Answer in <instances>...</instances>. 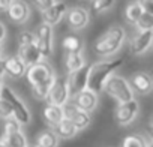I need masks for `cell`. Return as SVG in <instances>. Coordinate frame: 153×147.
<instances>
[{"label":"cell","mask_w":153,"mask_h":147,"mask_svg":"<svg viewBox=\"0 0 153 147\" xmlns=\"http://www.w3.org/2000/svg\"><path fill=\"white\" fill-rule=\"evenodd\" d=\"M126 42V30L122 26H111L93 44V53L99 57H110L116 54Z\"/></svg>","instance_id":"obj_2"},{"label":"cell","mask_w":153,"mask_h":147,"mask_svg":"<svg viewBox=\"0 0 153 147\" xmlns=\"http://www.w3.org/2000/svg\"><path fill=\"white\" fill-rule=\"evenodd\" d=\"M53 132L57 135L59 140H60V138L69 140V138H74L76 134H78V131L75 129V126H74L69 120H66V119H63L59 125H56V126L53 128Z\"/></svg>","instance_id":"obj_23"},{"label":"cell","mask_w":153,"mask_h":147,"mask_svg":"<svg viewBox=\"0 0 153 147\" xmlns=\"http://www.w3.org/2000/svg\"><path fill=\"white\" fill-rule=\"evenodd\" d=\"M89 69L90 65L86 63L83 68L76 69L74 72H69L66 75V84H68V92H69V99H72L75 95L87 89V77H89Z\"/></svg>","instance_id":"obj_7"},{"label":"cell","mask_w":153,"mask_h":147,"mask_svg":"<svg viewBox=\"0 0 153 147\" xmlns=\"http://www.w3.org/2000/svg\"><path fill=\"white\" fill-rule=\"evenodd\" d=\"M53 83H54V80H51V81H47V83H42V84H39V86L32 87V93H33V96H35L36 99H39V101H47V98H48V93H50V90H51Z\"/></svg>","instance_id":"obj_28"},{"label":"cell","mask_w":153,"mask_h":147,"mask_svg":"<svg viewBox=\"0 0 153 147\" xmlns=\"http://www.w3.org/2000/svg\"><path fill=\"white\" fill-rule=\"evenodd\" d=\"M62 113H63V119L69 120V122L75 126V129L78 131V132L83 131V129H86V128L90 125V122H92L90 114H87V113L78 110L71 101L66 102V104L62 107Z\"/></svg>","instance_id":"obj_9"},{"label":"cell","mask_w":153,"mask_h":147,"mask_svg":"<svg viewBox=\"0 0 153 147\" xmlns=\"http://www.w3.org/2000/svg\"><path fill=\"white\" fill-rule=\"evenodd\" d=\"M35 35V45L38 48V51L41 53L42 59L47 60L48 57L53 56L54 53V33H53V27L47 26V24H39Z\"/></svg>","instance_id":"obj_6"},{"label":"cell","mask_w":153,"mask_h":147,"mask_svg":"<svg viewBox=\"0 0 153 147\" xmlns=\"http://www.w3.org/2000/svg\"><path fill=\"white\" fill-rule=\"evenodd\" d=\"M66 12H68V5L65 2H56L54 0V5L51 8H48L45 12H42L44 24H47L50 27L59 24L66 17Z\"/></svg>","instance_id":"obj_15"},{"label":"cell","mask_w":153,"mask_h":147,"mask_svg":"<svg viewBox=\"0 0 153 147\" xmlns=\"http://www.w3.org/2000/svg\"><path fill=\"white\" fill-rule=\"evenodd\" d=\"M138 113H140V104L137 99H132L129 102L119 104L116 108L114 117L120 126H128L138 117Z\"/></svg>","instance_id":"obj_10"},{"label":"cell","mask_w":153,"mask_h":147,"mask_svg":"<svg viewBox=\"0 0 153 147\" xmlns=\"http://www.w3.org/2000/svg\"><path fill=\"white\" fill-rule=\"evenodd\" d=\"M29 147H35V146H29Z\"/></svg>","instance_id":"obj_40"},{"label":"cell","mask_w":153,"mask_h":147,"mask_svg":"<svg viewBox=\"0 0 153 147\" xmlns=\"http://www.w3.org/2000/svg\"><path fill=\"white\" fill-rule=\"evenodd\" d=\"M0 59H3V45L0 44Z\"/></svg>","instance_id":"obj_37"},{"label":"cell","mask_w":153,"mask_h":147,"mask_svg":"<svg viewBox=\"0 0 153 147\" xmlns=\"http://www.w3.org/2000/svg\"><path fill=\"white\" fill-rule=\"evenodd\" d=\"M69 92H68V84H66V75H56L54 83L51 86V90L48 93L47 102L48 105L54 107H63L66 102H69Z\"/></svg>","instance_id":"obj_8"},{"label":"cell","mask_w":153,"mask_h":147,"mask_svg":"<svg viewBox=\"0 0 153 147\" xmlns=\"http://www.w3.org/2000/svg\"><path fill=\"white\" fill-rule=\"evenodd\" d=\"M2 89H3V83H0V95H2Z\"/></svg>","instance_id":"obj_39"},{"label":"cell","mask_w":153,"mask_h":147,"mask_svg":"<svg viewBox=\"0 0 153 147\" xmlns=\"http://www.w3.org/2000/svg\"><path fill=\"white\" fill-rule=\"evenodd\" d=\"M104 92L108 96H111L117 104H125V102L135 99L128 80L122 75H117V74H114V75L108 78V81L104 86Z\"/></svg>","instance_id":"obj_3"},{"label":"cell","mask_w":153,"mask_h":147,"mask_svg":"<svg viewBox=\"0 0 153 147\" xmlns=\"http://www.w3.org/2000/svg\"><path fill=\"white\" fill-rule=\"evenodd\" d=\"M71 102H72L76 108H78V110H81V111H84V113H87V114H92V113L96 110L98 104H99V96L86 89V90L80 92L78 95H75V96L71 99Z\"/></svg>","instance_id":"obj_12"},{"label":"cell","mask_w":153,"mask_h":147,"mask_svg":"<svg viewBox=\"0 0 153 147\" xmlns=\"http://www.w3.org/2000/svg\"><path fill=\"white\" fill-rule=\"evenodd\" d=\"M5 62V74L11 78H21L24 77V74L27 71V66L17 57V56H11V57H3Z\"/></svg>","instance_id":"obj_18"},{"label":"cell","mask_w":153,"mask_h":147,"mask_svg":"<svg viewBox=\"0 0 153 147\" xmlns=\"http://www.w3.org/2000/svg\"><path fill=\"white\" fill-rule=\"evenodd\" d=\"M5 39H6V26L0 21V44H3Z\"/></svg>","instance_id":"obj_35"},{"label":"cell","mask_w":153,"mask_h":147,"mask_svg":"<svg viewBox=\"0 0 153 147\" xmlns=\"http://www.w3.org/2000/svg\"><path fill=\"white\" fill-rule=\"evenodd\" d=\"M66 20H68V26L71 30H83L89 21H90V14L86 8L83 6H74L71 9H68L66 12Z\"/></svg>","instance_id":"obj_11"},{"label":"cell","mask_w":153,"mask_h":147,"mask_svg":"<svg viewBox=\"0 0 153 147\" xmlns=\"http://www.w3.org/2000/svg\"><path fill=\"white\" fill-rule=\"evenodd\" d=\"M11 6V0H0V12H8Z\"/></svg>","instance_id":"obj_34"},{"label":"cell","mask_w":153,"mask_h":147,"mask_svg":"<svg viewBox=\"0 0 153 147\" xmlns=\"http://www.w3.org/2000/svg\"><path fill=\"white\" fill-rule=\"evenodd\" d=\"M2 141L6 144V147H29L27 137L23 131H17L12 134H6L2 137Z\"/></svg>","instance_id":"obj_24"},{"label":"cell","mask_w":153,"mask_h":147,"mask_svg":"<svg viewBox=\"0 0 153 147\" xmlns=\"http://www.w3.org/2000/svg\"><path fill=\"white\" fill-rule=\"evenodd\" d=\"M0 147H6V144L2 141V138H0Z\"/></svg>","instance_id":"obj_38"},{"label":"cell","mask_w":153,"mask_h":147,"mask_svg":"<svg viewBox=\"0 0 153 147\" xmlns=\"http://www.w3.org/2000/svg\"><path fill=\"white\" fill-rule=\"evenodd\" d=\"M8 15H9L11 21H14L17 24H23L30 18V6L27 2L15 0V2H11V6L8 9Z\"/></svg>","instance_id":"obj_16"},{"label":"cell","mask_w":153,"mask_h":147,"mask_svg":"<svg viewBox=\"0 0 153 147\" xmlns=\"http://www.w3.org/2000/svg\"><path fill=\"white\" fill-rule=\"evenodd\" d=\"M17 57H18V59H20L27 68H30V66H33V65H36V63H39V62L44 60L35 44L20 47V48H18V54H17Z\"/></svg>","instance_id":"obj_17"},{"label":"cell","mask_w":153,"mask_h":147,"mask_svg":"<svg viewBox=\"0 0 153 147\" xmlns=\"http://www.w3.org/2000/svg\"><path fill=\"white\" fill-rule=\"evenodd\" d=\"M12 117V108L8 104V101H5L3 98H0V119L8 120Z\"/></svg>","instance_id":"obj_31"},{"label":"cell","mask_w":153,"mask_h":147,"mask_svg":"<svg viewBox=\"0 0 153 147\" xmlns=\"http://www.w3.org/2000/svg\"><path fill=\"white\" fill-rule=\"evenodd\" d=\"M44 120L50 128H54L56 125H59L63 120V113L60 107H54V105H47L42 111Z\"/></svg>","instance_id":"obj_22"},{"label":"cell","mask_w":153,"mask_h":147,"mask_svg":"<svg viewBox=\"0 0 153 147\" xmlns=\"http://www.w3.org/2000/svg\"><path fill=\"white\" fill-rule=\"evenodd\" d=\"M5 77H6V74H5V62H3V59H0V83H3Z\"/></svg>","instance_id":"obj_36"},{"label":"cell","mask_w":153,"mask_h":147,"mask_svg":"<svg viewBox=\"0 0 153 147\" xmlns=\"http://www.w3.org/2000/svg\"><path fill=\"white\" fill-rule=\"evenodd\" d=\"M122 147H152L150 138H146L143 134H131L125 137Z\"/></svg>","instance_id":"obj_26"},{"label":"cell","mask_w":153,"mask_h":147,"mask_svg":"<svg viewBox=\"0 0 153 147\" xmlns=\"http://www.w3.org/2000/svg\"><path fill=\"white\" fill-rule=\"evenodd\" d=\"M0 98H3L5 101H8V104L12 108V117L21 125V126H27L32 122V114L29 107L26 105V102L8 86H3L2 89V95Z\"/></svg>","instance_id":"obj_4"},{"label":"cell","mask_w":153,"mask_h":147,"mask_svg":"<svg viewBox=\"0 0 153 147\" xmlns=\"http://www.w3.org/2000/svg\"><path fill=\"white\" fill-rule=\"evenodd\" d=\"M146 11H147L146 9V3H143V2H132V3H129L126 6V9H125V20H126V23L131 24V26H135L137 21L143 17V14Z\"/></svg>","instance_id":"obj_19"},{"label":"cell","mask_w":153,"mask_h":147,"mask_svg":"<svg viewBox=\"0 0 153 147\" xmlns=\"http://www.w3.org/2000/svg\"><path fill=\"white\" fill-rule=\"evenodd\" d=\"M123 65L122 57L114 59H105L101 62H96L90 65L89 69V77H87V90L93 92L95 95H99L104 92V86L108 81L111 75H114L116 71Z\"/></svg>","instance_id":"obj_1"},{"label":"cell","mask_w":153,"mask_h":147,"mask_svg":"<svg viewBox=\"0 0 153 147\" xmlns=\"http://www.w3.org/2000/svg\"><path fill=\"white\" fill-rule=\"evenodd\" d=\"M3 129H5V131H3V135H6V134H12V132L21 131V125H20L14 117H11V119L5 120V128H3Z\"/></svg>","instance_id":"obj_30"},{"label":"cell","mask_w":153,"mask_h":147,"mask_svg":"<svg viewBox=\"0 0 153 147\" xmlns=\"http://www.w3.org/2000/svg\"><path fill=\"white\" fill-rule=\"evenodd\" d=\"M153 42V30H147V32H137L129 44L131 53L134 56H141L146 51L150 50Z\"/></svg>","instance_id":"obj_14"},{"label":"cell","mask_w":153,"mask_h":147,"mask_svg":"<svg viewBox=\"0 0 153 147\" xmlns=\"http://www.w3.org/2000/svg\"><path fill=\"white\" fill-rule=\"evenodd\" d=\"M18 44H20V47H23V45H32V44H35V35L32 33V32H21L20 35H18Z\"/></svg>","instance_id":"obj_32"},{"label":"cell","mask_w":153,"mask_h":147,"mask_svg":"<svg viewBox=\"0 0 153 147\" xmlns=\"http://www.w3.org/2000/svg\"><path fill=\"white\" fill-rule=\"evenodd\" d=\"M62 47L66 51V54H75V53H83V39L78 35H68L62 41Z\"/></svg>","instance_id":"obj_21"},{"label":"cell","mask_w":153,"mask_h":147,"mask_svg":"<svg viewBox=\"0 0 153 147\" xmlns=\"http://www.w3.org/2000/svg\"><path fill=\"white\" fill-rule=\"evenodd\" d=\"M24 77L29 81V84L32 87H35V86L42 84V83H47V81L54 80L56 78V71L51 66V63H48L47 60H42V62H39V63L27 68Z\"/></svg>","instance_id":"obj_5"},{"label":"cell","mask_w":153,"mask_h":147,"mask_svg":"<svg viewBox=\"0 0 153 147\" xmlns=\"http://www.w3.org/2000/svg\"><path fill=\"white\" fill-rule=\"evenodd\" d=\"M128 83H129L132 92L138 93V95H149L153 90V80L150 77V74H147L144 71H138V72L132 74V77L129 78Z\"/></svg>","instance_id":"obj_13"},{"label":"cell","mask_w":153,"mask_h":147,"mask_svg":"<svg viewBox=\"0 0 153 147\" xmlns=\"http://www.w3.org/2000/svg\"><path fill=\"white\" fill-rule=\"evenodd\" d=\"M86 65V59L83 53H75V54H66L65 56V69L66 72H74Z\"/></svg>","instance_id":"obj_25"},{"label":"cell","mask_w":153,"mask_h":147,"mask_svg":"<svg viewBox=\"0 0 153 147\" xmlns=\"http://www.w3.org/2000/svg\"><path fill=\"white\" fill-rule=\"evenodd\" d=\"M60 140L53 132V129H44L35 137V147H59Z\"/></svg>","instance_id":"obj_20"},{"label":"cell","mask_w":153,"mask_h":147,"mask_svg":"<svg viewBox=\"0 0 153 147\" xmlns=\"http://www.w3.org/2000/svg\"><path fill=\"white\" fill-rule=\"evenodd\" d=\"M114 5H116V3L113 2V0H98V2H93V3H92V6H93L95 12H98V14L108 11V9H110V8H113Z\"/></svg>","instance_id":"obj_29"},{"label":"cell","mask_w":153,"mask_h":147,"mask_svg":"<svg viewBox=\"0 0 153 147\" xmlns=\"http://www.w3.org/2000/svg\"><path fill=\"white\" fill-rule=\"evenodd\" d=\"M33 5H35V6L41 11V14H42V12H45L48 8H51V6L54 5V0H47V2H35Z\"/></svg>","instance_id":"obj_33"},{"label":"cell","mask_w":153,"mask_h":147,"mask_svg":"<svg viewBox=\"0 0 153 147\" xmlns=\"http://www.w3.org/2000/svg\"><path fill=\"white\" fill-rule=\"evenodd\" d=\"M137 27V32H147V30H153V14L150 9H147L143 17L137 21L135 24Z\"/></svg>","instance_id":"obj_27"}]
</instances>
